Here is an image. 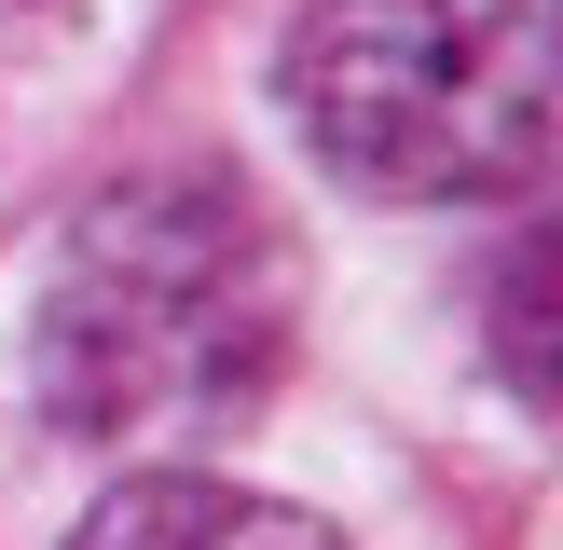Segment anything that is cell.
<instances>
[{
  "instance_id": "obj_1",
  "label": "cell",
  "mask_w": 563,
  "mask_h": 550,
  "mask_svg": "<svg viewBox=\"0 0 563 550\" xmlns=\"http://www.w3.org/2000/svg\"><path fill=\"white\" fill-rule=\"evenodd\" d=\"M302 275L262 193L220 165H152L69 207L27 289V399L69 440H207L289 372Z\"/></svg>"
},
{
  "instance_id": "obj_2",
  "label": "cell",
  "mask_w": 563,
  "mask_h": 550,
  "mask_svg": "<svg viewBox=\"0 0 563 550\" xmlns=\"http://www.w3.org/2000/svg\"><path fill=\"white\" fill-rule=\"evenodd\" d=\"M289 124L372 207H509L563 179V0H317Z\"/></svg>"
},
{
  "instance_id": "obj_3",
  "label": "cell",
  "mask_w": 563,
  "mask_h": 550,
  "mask_svg": "<svg viewBox=\"0 0 563 550\" xmlns=\"http://www.w3.org/2000/svg\"><path fill=\"white\" fill-rule=\"evenodd\" d=\"M69 550H344L330 522H302L289 495H247V482H207V468H137L82 509Z\"/></svg>"
},
{
  "instance_id": "obj_4",
  "label": "cell",
  "mask_w": 563,
  "mask_h": 550,
  "mask_svg": "<svg viewBox=\"0 0 563 550\" xmlns=\"http://www.w3.org/2000/svg\"><path fill=\"white\" fill-rule=\"evenodd\" d=\"M495 358H509L522 399L563 413V220H537L509 248V275H495Z\"/></svg>"
},
{
  "instance_id": "obj_5",
  "label": "cell",
  "mask_w": 563,
  "mask_h": 550,
  "mask_svg": "<svg viewBox=\"0 0 563 550\" xmlns=\"http://www.w3.org/2000/svg\"><path fill=\"white\" fill-rule=\"evenodd\" d=\"M14 14H55V0H0V28H14Z\"/></svg>"
}]
</instances>
